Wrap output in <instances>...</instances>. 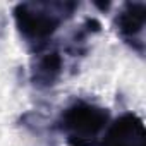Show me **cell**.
Masks as SVG:
<instances>
[{"instance_id":"obj_1","label":"cell","mask_w":146,"mask_h":146,"mask_svg":"<svg viewBox=\"0 0 146 146\" xmlns=\"http://www.w3.org/2000/svg\"><path fill=\"white\" fill-rule=\"evenodd\" d=\"M79 2L46 0V2H19L12 9V17L19 38L31 52H41L53 43L57 31L76 14Z\"/></svg>"},{"instance_id":"obj_2","label":"cell","mask_w":146,"mask_h":146,"mask_svg":"<svg viewBox=\"0 0 146 146\" xmlns=\"http://www.w3.org/2000/svg\"><path fill=\"white\" fill-rule=\"evenodd\" d=\"M112 122L110 110L88 100H74L64 107L55 127L69 146H100Z\"/></svg>"},{"instance_id":"obj_3","label":"cell","mask_w":146,"mask_h":146,"mask_svg":"<svg viewBox=\"0 0 146 146\" xmlns=\"http://www.w3.org/2000/svg\"><path fill=\"white\" fill-rule=\"evenodd\" d=\"M69 55L65 53L64 46L48 45L41 52L35 53L29 64V81L38 90L53 88L62 81L67 70Z\"/></svg>"},{"instance_id":"obj_4","label":"cell","mask_w":146,"mask_h":146,"mask_svg":"<svg viewBox=\"0 0 146 146\" xmlns=\"http://www.w3.org/2000/svg\"><path fill=\"white\" fill-rule=\"evenodd\" d=\"M144 28H146V4L124 2L113 17V29L117 36L139 57L144 55Z\"/></svg>"},{"instance_id":"obj_5","label":"cell","mask_w":146,"mask_h":146,"mask_svg":"<svg viewBox=\"0 0 146 146\" xmlns=\"http://www.w3.org/2000/svg\"><path fill=\"white\" fill-rule=\"evenodd\" d=\"M100 146H146L143 119L134 112H124L108 124Z\"/></svg>"}]
</instances>
